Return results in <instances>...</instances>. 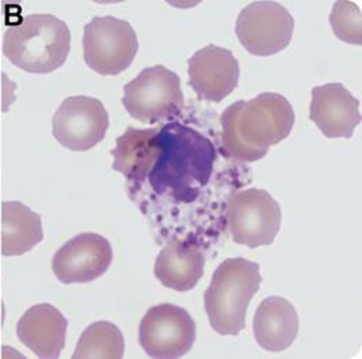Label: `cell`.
<instances>
[{
	"mask_svg": "<svg viewBox=\"0 0 362 359\" xmlns=\"http://www.w3.org/2000/svg\"><path fill=\"white\" fill-rule=\"evenodd\" d=\"M158 138L162 151L148 175L149 185L156 195L173 202L195 201L214 172L216 160L214 143L194 129L176 122L159 129Z\"/></svg>",
	"mask_w": 362,
	"mask_h": 359,
	"instance_id": "1",
	"label": "cell"
},
{
	"mask_svg": "<svg viewBox=\"0 0 362 359\" xmlns=\"http://www.w3.org/2000/svg\"><path fill=\"white\" fill-rule=\"evenodd\" d=\"M294 122V109L283 95L265 92L238 100L221 116L222 149L243 163L261 160L271 146L290 135Z\"/></svg>",
	"mask_w": 362,
	"mask_h": 359,
	"instance_id": "2",
	"label": "cell"
},
{
	"mask_svg": "<svg viewBox=\"0 0 362 359\" xmlns=\"http://www.w3.org/2000/svg\"><path fill=\"white\" fill-rule=\"evenodd\" d=\"M71 49L69 25L53 14H28L20 23L7 27L3 53L16 67L47 74L60 69Z\"/></svg>",
	"mask_w": 362,
	"mask_h": 359,
	"instance_id": "3",
	"label": "cell"
},
{
	"mask_svg": "<svg viewBox=\"0 0 362 359\" xmlns=\"http://www.w3.org/2000/svg\"><path fill=\"white\" fill-rule=\"evenodd\" d=\"M259 265L245 258H230L215 270L204 295L212 329L222 336H238L245 327L248 305L261 287Z\"/></svg>",
	"mask_w": 362,
	"mask_h": 359,
	"instance_id": "4",
	"label": "cell"
},
{
	"mask_svg": "<svg viewBox=\"0 0 362 359\" xmlns=\"http://www.w3.org/2000/svg\"><path fill=\"white\" fill-rule=\"evenodd\" d=\"M123 106L141 123L173 122L184 109L179 76L160 64L144 69L124 86Z\"/></svg>",
	"mask_w": 362,
	"mask_h": 359,
	"instance_id": "5",
	"label": "cell"
},
{
	"mask_svg": "<svg viewBox=\"0 0 362 359\" xmlns=\"http://www.w3.org/2000/svg\"><path fill=\"white\" fill-rule=\"evenodd\" d=\"M84 60L100 76H117L136 59L138 38L132 24L113 16L93 17L84 27Z\"/></svg>",
	"mask_w": 362,
	"mask_h": 359,
	"instance_id": "6",
	"label": "cell"
},
{
	"mask_svg": "<svg viewBox=\"0 0 362 359\" xmlns=\"http://www.w3.org/2000/svg\"><path fill=\"white\" fill-rule=\"evenodd\" d=\"M281 225L280 205L259 188L235 192L227 206V225L234 242L248 248L271 245Z\"/></svg>",
	"mask_w": 362,
	"mask_h": 359,
	"instance_id": "7",
	"label": "cell"
},
{
	"mask_svg": "<svg viewBox=\"0 0 362 359\" xmlns=\"http://www.w3.org/2000/svg\"><path fill=\"white\" fill-rule=\"evenodd\" d=\"M294 33V18L276 1H254L245 6L237 17L235 35L251 54L267 57L290 45Z\"/></svg>",
	"mask_w": 362,
	"mask_h": 359,
	"instance_id": "8",
	"label": "cell"
},
{
	"mask_svg": "<svg viewBox=\"0 0 362 359\" xmlns=\"http://www.w3.org/2000/svg\"><path fill=\"white\" fill-rule=\"evenodd\" d=\"M197 326L184 308L160 304L148 310L139 324L138 341L151 358H180L191 351Z\"/></svg>",
	"mask_w": 362,
	"mask_h": 359,
	"instance_id": "9",
	"label": "cell"
},
{
	"mask_svg": "<svg viewBox=\"0 0 362 359\" xmlns=\"http://www.w3.org/2000/svg\"><path fill=\"white\" fill-rule=\"evenodd\" d=\"M109 129V114L99 99L90 96L66 98L52 119V134L64 148L90 151L103 141Z\"/></svg>",
	"mask_w": 362,
	"mask_h": 359,
	"instance_id": "10",
	"label": "cell"
},
{
	"mask_svg": "<svg viewBox=\"0 0 362 359\" xmlns=\"http://www.w3.org/2000/svg\"><path fill=\"white\" fill-rule=\"evenodd\" d=\"M112 261L113 249L105 237L83 233L59 248L52 259V269L63 284L90 283L107 271Z\"/></svg>",
	"mask_w": 362,
	"mask_h": 359,
	"instance_id": "11",
	"label": "cell"
},
{
	"mask_svg": "<svg viewBox=\"0 0 362 359\" xmlns=\"http://www.w3.org/2000/svg\"><path fill=\"white\" fill-rule=\"evenodd\" d=\"M188 77L198 98L221 102L237 88L240 64L231 50L208 45L188 59Z\"/></svg>",
	"mask_w": 362,
	"mask_h": 359,
	"instance_id": "12",
	"label": "cell"
},
{
	"mask_svg": "<svg viewBox=\"0 0 362 359\" xmlns=\"http://www.w3.org/2000/svg\"><path fill=\"white\" fill-rule=\"evenodd\" d=\"M310 119L326 138H351L361 123L360 100L343 84H325L313 90Z\"/></svg>",
	"mask_w": 362,
	"mask_h": 359,
	"instance_id": "13",
	"label": "cell"
},
{
	"mask_svg": "<svg viewBox=\"0 0 362 359\" xmlns=\"http://www.w3.org/2000/svg\"><path fill=\"white\" fill-rule=\"evenodd\" d=\"M69 322L50 304L34 305L17 323L18 340L38 358H59L67 334Z\"/></svg>",
	"mask_w": 362,
	"mask_h": 359,
	"instance_id": "14",
	"label": "cell"
},
{
	"mask_svg": "<svg viewBox=\"0 0 362 359\" xmlns=\"http://www.w3.org/2000/svg\"><path fill=\"white\" fill-rule=\"evenodd\" d=\"M159 129L138 130L129 127L126 133L116 139V148L110 152L115 158L113 170L122 173L133 191L148 180L162 146L158 138Z\"/></svg>",
	"mask_w": 362,
	"mask_h": 359,
	"instance_id": "15",
	"label": "cell"
},
{
	"mask_svg": "<svg viewBox=\"0 0 362 359\" xmlns=\"http://www.w3.org/2000/svg\"><path fill=\"white\" fill-rule=\"evenodd\" d=\"M300 329L294 305L283 297H269L261 302L254 316V337L259 347L271 353L287 350Z\"/></svg>",
	"mask_w": 362,
	"mask_h": 359,
	"instance_id": "16",
	"label": "cell"
},
{
	"mask_svg": "<svg viewBox=\"0 0 362 359\" xmlns=\"http://www.w3.org/2000/svg\"><path fill=\"white\" fill-rule=\"evenodd\" d=\"M205 271V255L189 242L173 240L158 255L153 273L168 288L179 293L192 290Z\"/></svg>",
	"mask_w": 362,
	"mask_h": 359,
	"instance_id": "17",
	"label": "cell"
},
{
	"mask_svg": "<svg viewBox=\"0 0 362 359\" xmlns=\"http://www.w3.org/2000/svg\"><path fill=\"white\" fill-rule=\"evenodd\" d=\"M44 240L41 215L18 201L1 204V254L20 257Z\"/></svg>",
	"mask_w": 362,
	"mask_h": 359,
	"instance_id": "18",
	"label": "cell"
},
{
	"mask_svg": "<svg viewBox=\"0 0 362 359\" xmlns=\"http://www.w3.org/2000/svg\"><path fill=\"white\" fill-rule=\"evenodd\" d=\"M126 351L120 329L110 322H95L81 334L73 358H123Z\"/></svg>",
	"mask_w": 362,
	"mask_h": 359,
	"instance_id": "19",
	"label": "cell"
},
{
	"mask_svg": "<svg viewBox=\"0 0 362 359\" xmlns=\"http://www.w3.org/2000/svg\"><path fill=\"white\" fill-rule=\"evenodd\" d=\"M361 8L353 1H337L333 4L330 25L334 35L347 44H362Z\"/></svg>",
	"mask_w": 362,
	"mask_h": 359,
	"instance_id": "20",
	"label": "cell"
}]
</instances>
